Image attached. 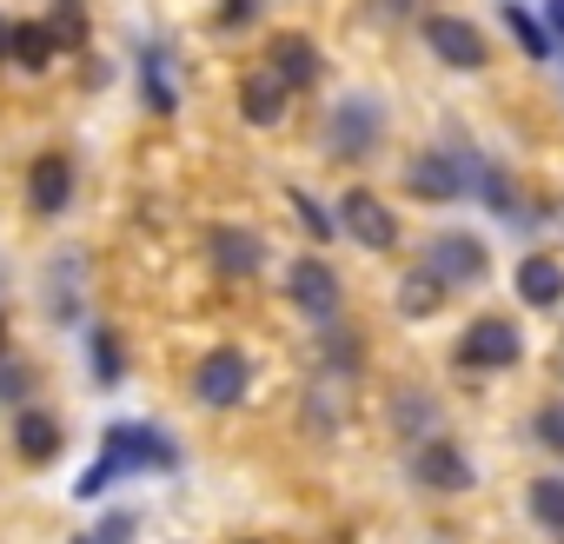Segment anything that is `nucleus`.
Instances as JSON below:
<instances>
[{"instance_id": "nucleus-33", "label": "nucleus", "mask_w": 564, "mask_h": 544, "mask_svg": "<svg viewBox=\"0 0 564 544\" xmlns=\"http://www.w3.org/2000/svg\"><path fill=\"white\" fill-rule=\"evenodd\" d=\"M239 544H259V537H239Z\"/></svg>"}, {"instance_id": "nucleus-13", "label": "nucleus", "mask_w": 564, "mask_h": 544, "mask_svg": "<svg viewBox=\"0 0 564 544\" xmlns=\"http://www.w3.org/2000/svg\"><path fill=\"white\" fill-rule=\"evenodd\" d=\"M286 100H293V87L279 80L272 67H259V74L239 80V113H246V127H279V120H286Z\"/></svg>"}, {"instance_id": "nucleus-34", "label": "nucleus", "mask_w": 564, "mask_h": 544, "mask_svg": "<svg viewBox=\"0 0 564 544\" xmlns=\"http://www.w3.org/2000/svg\"><path fill=\"white\" fill-rule=\"evenodd\" d=\"M557 372H564V366H557Z\"/></svg>"}, {"instance_id": "nucleus-28", "label": "nucleus", "mask_w": 564, "mask_h": 544, "mask_svg": "<svg viewBox=\"0 0 564 544\" xmlns=\"http://www.w3.org/2000/svg\"><path fill=\"white\" fill-rule=\"evenodd\" d=\"M432 418H438V405L425 392H399V432H425Z\"/></svg>"}, {"instance_id": "nucleus-4", "label": "nucleus", "mask_w": 564, "mask_h": 544, "mask_svg": "<svg viewBox=\"0 0 564 544\" xmlns=\"http://www.w3.org/2000/svg\"><path fill=\"white\" fill-rule=\"evenodd\" d=\"M246 385H252V366H246V352H232V346H219V352H206V359L193 366V399L213 405V412L239 405Z\"/></svg>"}, {"instance_id": "nucleus-22", "label": "nucleus", "mask_w": 564, "mask_h": 544, "mask_svg": "<svg viewBox=\"0 0 564 544\" xmlns=\"http://www.w3.org/2000/svg\"><path fill=\"white\" fill-rule=\"evenodd\" d=\"M47 28H54L61 54H67V47H87V8H80V0H54V14H47Z\"/></svg>"}, {"instance_id": "nucleus-15", "label": "nucleus", "mask_w": 564, "mask_h": 544, "mask_svg": "<svg viewBox=\"0 0 564 544\" xmlns=\"http://www.w3.org/2000/svg\"><path fill=\"white\" fill-rule=\"evenodd\" d=\"M265 67L286 80L293 94L319 80V54H313V41H306V34H272V61H265Z\"/></svg>"}, {"instance_id": "nucleus-16", "label": "nucleus", "mask_w": 564, "mask_h": 544, "mask_svg": "<svg viewBox=\"0 0 564 544\" xmlns=\"http://www.w3.org/2000/svg\"><path fill=\"white\" fill-rule=\"evenodd\" d=\"M518 300H524V306H538V313H551V306L564 300V265H557V259H544V252L518 259Z\"/></svg>"}, {"instance_id": "nucleus-30", "label": "nucleus", "mask_w": 564, "mask_h": 544, "mask_svg": "<svg viewBox=\"0 0 564 544\" xmlns=\"http://www.w3.org/2000/svg\"><path fill=\"white\" fill-rule=\"evenodd\" d=\"M544 21L557 28V41H564V0H544Z\"/></svg>"}, {"instance_id": "nucleus-27", "label": "nucleus", "mask_w": 564, "mask_h": 544, "mask_svg": "<svg viewBox=\"0 0 564 544\" xmlns=\"http://www.w3.org/2000/svg\"><path fill=\"white\" fill-rule=\"evenodd\" d=\"M293 213L306 219V232H313V239H333V232H339V219H333V213H326L313 193H300V186H293Z\"/></svg>"}, {"instance_id": "nucleus-23", "label": "nucleus", "mask_w": 564, "mask_h": 544, "mask_svg": "<svg viewBox=\"0 0 564 544\" xmlns=\"http://www.w3.org/2000/svg\"><path fill=\"white\" fill-rule=\"evenodd\" d=\"M34 392V366L14 359V352H0V405H21Z\"/></svg>"}, {"instance_id": "nucleus-26", "label": "nucleus", "mask_w": 564, "mask_h": 544, "mask_svg": "<svg viewBox=\"0 0 564 544\" xmlns=\"http://www.w3.org/2000/svg\"><path fill=\"white\" fill-rule=\"evenodd\" d=\"M74 544H133V511H107L94 531H80Z\"/></svg>"}, {"instance_id": "nucleus-11", "label": "nucleus", "mask_w": 564, "mask_h": 544, "mask_svg": "<svg viewBox=\"0 0 564 544\" xmlns=\"http://www.w3.org/2000/svg\"><path fill=\"white\" fill-rule=\"evenodd\" d=\"M28 206H34L41 219H54V213L74 206V160H67V153H41V160H34V173H28Z\"/></svg>"}, {"instance_id": "nucleus-31", "label": "nucleus", "mask_w": 564, "mask_h": 544, "mask_svg": "<svg viewBox=\"0 0 564 544\" xmlns=\"http://www.w3.org/2000/svg\"><path fill=\"white\" fill-rule=\"evenodd\" d=\"M0 61H14V21H0Z\"/></svg>"}, {"instance_id": "nucleus-2", "label": "nucleus", "mask_w": 564, "mask_h": 544, "mask_svg": "<svg viewBox=\"0 0 564 544\" xmlns=\"http://www.w3.org/2000/svg\"><path fill=\"white\" fill-rule=\"evenodd\" d=\"M465 372H511L518 359H524V333L511 326V319H498V313H485V319H471L465 326V339H458V352H452Z\"/></svg>"}, {"instance_id": "nucleus-19", "label": "nucleus", "mask_w": 564, "mask_h": 544, "mask_svg": "<svg viewBox=\"0 0 564 544\" xmlns=\"http://www.w3.org/2000/svg\"><path fill=\"white\" fill-rule=\"evenodd\" d=\"M524 504H531V524H538V531L564 537V478H557V471H551V478H538V485L524 491Z\"/></svg>"}, {"instance_id": "nucleus-8", "label": "nucleus", "mask_w": 564, "mask_h": 544, "mask_svg": "<svg viewBox=\"0 0 564 544\" xmlns=\"http://www.w3.org/2000/svg\"><path fill=\"white\" fill-rule=\"evenodd\" d=\"M107 458H113L120 471H173V465H180L173 438H160L153 425H113V432H107Z\"/></svg>"}, {"instance_id": "nucleus-25", "label": "nucleus", "mask_w": 564, "mask_h": 544, "mask_svg": "<svg viewBox=\"0 0 564 544\" xmlns=\"http://www.w3.org/2000/svg\"><path fill=\"white\" fill-rule=\"evenodd\" d=\"M94 372H100V385H120L127 379V359H120V339L113 333H94Z\"/></svg>"}, {"instance_id": "nucleus-32", "label": "nucleus", "mask_w": 564, "mask_h": 544, "mask_svg": "<svg viewBox=\"0 0 564 544\" xmlns=\"http://www.w3.org/2000/svg\"><path fill=\"white\" fill-rule=\"evenodd\" d=\"M0 352H8V319H0Z\"/></svg>"}, {"instance_id": "nucleus-29", "label": "nucleus", "mask_w": 564, "mask_h": 544, "mask_svg": "<svg viewBox=\"0 0 564 544\" xmlns=\"http://www.w3.org/2000/svg\"><path fill=\"white\" fill-rule=\"evenodd\" d=\"M113 478H120V465L100 451V458H94V471H80V478H74V491H80V498H94V491H107Z\"/></svg>"}, {"instance_id": "nucleus-20", "label": "nucleus", "mask_w": 564, "mask_h": 544, "mask_svg": "<svg viewBox=\"0 0 564 544\" xmlns=\"http://www.w3.org/2000/svg\"><path fill=\"white\" fill-rule=\"evenodd\" d=\"M505 28H511V41H518L531 61H551V54H557V28H551V21H531L524 8H505Z\"/></svg>"}, {"instance_id": "nucleus-17", "label": "nucleus", "mask_w": 564, "mask_h": 544, "mask_svg": "<svg viewBox=\"0 0 564 544\" xmlns=\"http://www.w3.org/2000/svg\"><path fill=\"white\" fill-rule=\"evenodd\" d=\"M445 293H452V286L438 280L432 265H412L405 280H399V313H405V319H432V313L445 306Z\"/></svg>"}, {"instance_id": "nucleus-9", "label": "nucleus", "mask_w": 564, "mask_h": 544, "mask_svg": "<svg viewBox=\"0 0 564 544\" xmlns=\"http://www.w3.org/2000/svg\"><path fill=\"white\" fill-rule=\"evenodd\" d=\"M412 478H419L425 491H471V485H478L471 458H465L452 438H425V445L412 451Z\"/></svg>"}, {"instance_id": "nucleus-24", "label": "nucleus", "mask_w": 564, "mask_h": 544, "mask_svg": "<svg viewBox=\"0 0 564 544\" xmlns=\"http://www.w3.org/2000/svg\"><path fill=\"white\" fill-rule=\"evenodd\" d=\"M531 438H538L544 451H557V458H564V399H551V405H538V412H531Z\"/></svg>"}, {"instance_id": "nucleus-5", "label": "nucleus", "mask_w": 564, "mask_h": 544, "mask_svg": "<svg viewBox=\"0 0 564 544\" xmlns=\"http://www.w3.org/2000/svg\"><path fill=\"white\" fill-rule=\"evenodd\" d=\"M286 293H293V306H300L313 326H333V319H339V272H333L326 259H293Z\"/></svg>"}, {"instance_id": "nucleus-10", "label": "nucleus", "mask_w": 564, "mask_h": 544, "mask_svg": "<svg viewBox=\"0 0 564 544\" xmlns=\"http://www.w3.org/2000/svg\"><path fill=\"white\" fill-rule=\"evenodd\" d=\"M465 186H471V179H465V160H458V153H419V160L405 166V193H419V199H432V206H452Z\"/></svg>"}, {"instance_id": "nucleus-7", "label": "nucleus", "mask_w": 564, "mask_h": 544, "mask_svg": "<svg viewBox=\"0 0 564 544\" xmlns=\"http://www.w3.org/2000/svg\"><path fill=\"white\" fill-rule=\"evenodd\" d=\"M339 226H346L366 252H392V246H399V219H392V206H386L379 193H366V186H352V193L339 199Z\"/></svg>"}, {"instance_id": "nucleus-21", "label": "nucleus", "mask_w": 564, "mask_h": 544, "mask_svg": "<svg viewBox=\"0 0 564 544\" xmlns=\"http://www.w3.org/2000/svg\"><path fill=\"white\" fill-rule=\"evenodd\" d=\"M140 80H147V107H153V113H173V107H180L173 67H166V54H160V47H147V54H140Z\"/></svg>"}, {"instance_id": "nucleus-3", "label": "nucleus", "mask_w": 564, "mask_h": 544, "mask_svg": "<svg viewBox=\"0 0 564 544\" xmlns=\"http://www.w3.org/2000/svg\"><path fill=\"white\" fill-rule=\"evenodd\" d=\"M425 265L438 272L445 286H485V280H491V252H485V239H471V232H432Z\"/></svg>"}, {"instance_id": "nucleus-14", "label": "nucleus", "mask_w": 564, "mask_h": 544, "mask_svg": "<svg viewBox=\"0 0 564 544\" xmlns=\"http://www.w3.org/2000/svg\"><path fill=\"white\" fill-rule=\"evenodd\" d=\"M14 451H21L28 465L61 458V418H54V412H41V405H21V418H14Z\"/></svg>"}, {"instance_id": "nucleus-12", "label": "nucleus", "mask_w": 564, "mask_h": 544, "mask_svg": "<svg viewBox=\"0 0 564 544\" xmlns=\"http://www.w3.org/2000/svg\"><path fill=\"white\" fill-rule=\"evenodd\" d=\"M206 252H213V265L226 272V280H252L259 259H265V239L246 232V226H213L206 232Z\"/></svg>"}, {"instance_id": "nucleus-1", "label": "nucleus", "mask_w": 564, "mask_h": 544, "mask_svg": "<svg viewBox=\"0 0 564 544\" xmlns=\"http://www.w3.org/2000/svg\"><path fill=\"white\" fill-rule=\"evenodd\" d=\"M386 140V107L372 94H346L333 113H326V153L333 160H372Z\"/></svg>"}, {"instance_id": "nucleus-18", "label": "nucleus", "mask_w": 564, "mask_h": 544, "mask_svg": "<svg viewBox=\"0 0 564 544\" xmlns=\"http://www.w3.org/2000/svg\"><path fill=\"white\" fill-rule=\"evenodd\" d=\"M54 54H61V41H54V28H47V21H21V28H14V61H21L28 74L54 67Z\"/></svg>"}, {"instance_id": "nucleus-6", "label": "nucleus", "mask_w": 564, "mask_h": 544, "mask_svg": "<svg viewBox=\"0 0 564 544\" xmlns=\"http://www.w3.org/2000/svg\"><path fill=\"white\" fill-rule=\"evenodd\" d=\"M425 47H432V61H445V67H458V74H478L485 67V34L471 28V21H458V14H425Z\"/></svg>"}]
</instances>
